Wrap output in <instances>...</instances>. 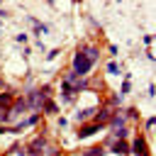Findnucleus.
<instances>
[{
  "mask_svg": "<svg viewBox=\"0 0 156 156\" xmlns=\"http://www.w3.org/2000/svg\"><path fill=\"white\" fill-rule=\"evenodd\" d=\"M93 66H95V63H93V61H90V58H88V56H85L80 49L73 54V63H71V71H73L76 76H80V78H83V76H88V73L93 71Z\"/></svg>",
  "mask_w": 156,
  "mask_h": 156,
  "instance_id": "1",
  "label": "nucleus"
},
{
  "mask_svg": "<svg viewBox=\"0 0 156 156\" xmlns=\"http://www.w3.org/2000/svg\"><path fill=\"white\" fill-rule=\"evenodd\" d=\"M132 151L136 154V156H149V146H146V136H136L134 141H132ZM129 151V154H132Z\"/></svg>",
  "mask_w": 156,
  "mask_h": 156,
  "instance_id": "2",
  "label": "nucleus"
},
{
  "mask_svg": "<svg viewBox=\"0 0 156 156\" xmlns=\"http://www.w3.org/2000/svg\"><path fill=\"white\" fill-rule=\"evenodd\" d=\"M110 149H112V154H122V156H129V144H127V139H115Z\"/></svg>",
  "mask_w": 156,
  "mask_h": 156,
  "instance_id": "3",
  "label": "nucleus"
},
{
  "mask_svg": "<svg viewBox=\"0 0 156 156\" xmlns=\"http://www.w3.org/2000/svg\"><path fill=\"white\" fill-rule=\"evenodd\" d=\"M98 129H102V124H98V122H93V124H85V127H80V129H78V139H85V136L95 134Z\"/></svg>",
  "mask_w": 156,
  "mask_h": 156,
  "instance_id": "4",
  "label": "nucleus"
},
{
  "mask_svg": "<svg viewBox=\"0 0 156 156\" xmlns=\"http://www.w3.org/2000/svg\"><path fill=\"white\" fill-rule=\"evenodd\" d=\"M124 122H127V119H124V115H122V112H115V115L110 117V122H107V124L117 132V129H122V127H124Z\"/></svg>",
  "mask_w": 156,
  "mask_h": 156,
  "instance_id": "5",
  "label": "nucleus"
},
{
  "mask_svg": "<svg viewBox=\"0 0 156 156\" xmlns=\"http://www.w3.org/2000/svg\"><path fill=\"white\" fill-rule=\"evenodd\" d=\"M80 51H83V54H85L93 63H98V58H100V49H98V46H83Z\"/></svg>",
  "mask_w": 156,
  "mask_h": 156,
  "instance_id": "6",
  "label": "nucleus"
},
{
  "mask_svg": "<svg viewBox=\"0 0 156 156\" xmlns=\"http://www.w3.org/2000/svg\"><path fill=\"white\" fill-rule=\"evenodd\" d=\"M98 112V107H85V110H78L76 112V119L78 122H85V119H90V115H95Z\"/></svg>",
  "mask_w": 156,
  "mask_h": 156,
  "instance_id": "7",
  "label": "nucleus"
},
{
  "mask_svg": "<svg viewBox=\"0 0 156 156\" xmlns=\"http://www.w3.org/2000/svg\"><path fill=\"white\" fill-rule=\"evenodd\" d=\"M12 102H15V95L12 93H0V110H7Z\"/></svg>",
  "mask_w": 156,
  "mask_h": 156,
  "instance_id": "8",
  "label": "nucleus"
},
{
  "mask_svg": "<svg viewBox=\"0 0 156 156\" xmlns=\"http://www.w3.org/2000/svg\"><path fill=\"white\" fill-rule=\"evenodd\" d=\"M122 115H124V119H132V122H139V110H136V107H129V110H124Z\"/></svg>",
  "mask_w": 156,
  "mask_h": 156,
  "instance_id": "9",
  "label": "nucleus"
},
{
  "mask_svg": "<svg viewBox=\"0 0 156 156\" xmlns=\"http://www.w3.org/2000/svg\"><path fill=\"white\" fill-rule=\"evenodd\" d=\"M83 156H105V146H90Z\"/></svg>",
  "mask_w": 156,
  "mask_h": 156,
  "instance_id": "10",
  "label": "nucleus"
},
{
  "mask_svg": "<svg viewBox=\"0 0 156 156\" xmlns=\"http://www.w3.org/2000/svg\"><path fill=\"white\" fill-rule=\"evenodd\" d=\"M119 71H122V68H119L117 61H110V63H107V73H119Z\"/></svg>",
  "mask_w": 156,
  "mask_h": 156,
  "instance_id": "11",
  "label": "nucleus"
},
{
  "mask_svg": "<svg viewBox=\"0 0 156 156\" xmlns=\"http://www.w3.org/2000/svg\"><path fill=\"white\" fill-rule=\"evenodd\" d=\"M44 112H49V115L56 112V102H54V100H46V102H44Z\"/></svg>",
  "mask_w": 156,
  "mask_h": 156,
  "instance_id": "12",
  "label": "nucleus"
},
{
  "mask_svg": "<svg viewBox=\"0 0 156 156\" xmlns=\"http://www.w3.org/2000/svg\"><path fill=\"white\" fill-rule=\"evenodd\" d=\"M129 90H132V83H129V80H124V83H122V93H119V95H127Z\"/></svg>",
  "mask_w": 156,
  "mask_h": 156,
  "instance_id": "13",
  "label": "nucleus"
},
{
  "mask_svg": "<svg viewBox=\"0 0 156 156\" xmlns=\"http://www.w3.org/2000/svg\"><path fill=\"white\" fill-rule=\"evenodd\" d=\"M0 88H2V78H0Z\"/></svg>",
  "mask_w": 156,
  "mask_h": 156,
  "instance_id": "14",
  "label": "nucleus"
}]
</instances>
